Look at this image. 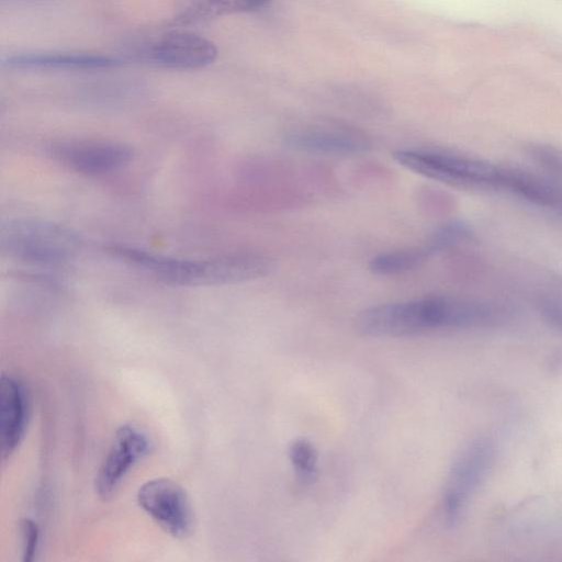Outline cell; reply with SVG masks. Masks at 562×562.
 Segmentation results:
<instances>
[{
	"label": "cell",
	"instance_id": "7",
	"mask_svg": "<svg viewBox=\"0 0 562 562\" xmlns=\"http://www.w3.org/2000/svg\"><path fill=\"white\" fill-rule=\"evenodd\" d=\"M137 502L166 532L187 537L192 529L193 513L186 491L170 479L147 481L137 492Z\"/></svg>",
	"mask_w": 562,
	"mask_h": 562
},
{
	"label": "cell",
	"instance_id": "11",
	"mask_svg": "<svg viewBox=\"0 0 562 562\" xmlns=\"http://www.w3.org/2000/svg\"><path fill=\"white\" fill-rule=\"evenodd\" d=\"M31 413V398L25 384L16 376L2 375L0 381V440L5 460L20 446Z\"/></svg>",
	"mask_w": 562,
	"mask_h": 562
},
{
	"label": "cell",
	"instance_id": "10",
	"mask_svg": "<svg viewBox=\"0 0 562 562\" xmlns=\"http://www.w3.org/2000/svg\"><path fill=\"white\" fill-rule=\"evenodd\" d=\"M52 156L77 172L103 175L125 166L131 159L132 149L119 143L109 142H66L52 146Z\"/></svg>",
	"mask_w": 562,
	"mask_h": 562
},
{
	"label": "cell",
	"instance_id": "4",
	"mask_svg": "<svg viewBox=\"0 0 562 562\" xmlns=\"http://www.w3.org/2000/svg\"><path fill=\"white\" fill-rule=\"evenodd\" d=\"M81 239L71 229L52 222L14 218L2 223L0 247L10 257L36 263H59L74 258Z\"/></svg>",
	"mask_w": 562,
	"mask_h": 562
},
{
	"label": "cell",
	"instance_id": "6",
	"mask_svg": "<svg viewBox=\"0 0 562 562\" xmlns=\"http://www.w3.org/2000/svg\"><path fill=\"white\" fill-rule=\"evenodd\" d=\"M492 457V446L481 439L467 445L456 457L442 492L441 507L447 525L458 524L463 516L488 472Z\"/></svg>",
	"mask_w": 562,
	"mask_h": 562
},
{
	"label": "cell",
	"instance_id": "5",
	"mask_svg": "<svg viewBox=\"0 0 562 562\" xmlns=\"http://www.w3.org/2000/svg\"><path fill=\"white\" fill-rule=\"evenodd\" d=\"M128 61L169 69H200L211 65L217 49L213 42L193 32L170 30L128 44L122 55Z\"/></svg>",
	"mask_w": 562,
	"mask_h": 562
},
{
	"label": "cell",
	"instance_id": "13",
	"mask_svg": "<svg viewBox=\"0 0 562 562\" xmlns=\"http://www.w3.org/2000/svg\"><path fill=\"white\" fill-rule=\"evenodd\" d=\"M435 255L437 252L426 239L418 246L381 252L371 258L368 267L376 276H396L422 266Z\"/></svg>",
	"mask_w": 562,
	"mask_h": 562
},
{
	"label": "cell",
	"instance_id": "16",
	"mask_svg": "<svg viewBox=\"0 0 562 562\" xmlns=\"http://www.w3.org/2000/svg\"><path fill=\"white\" fill-rule=\"evenodd\" d=\"M530 155L548 173L562 180V150L552 146L536 145Z\"/></svg>",
	"mask_w": 562,
	"mask_h": 562
},
{
	"label": "cell",
	"instance_id": "12",
	"mask_svg": "<svg viewBox=\"0 0 562 562\" xmlns=\"http://www.w3.org/2000/svg\"><path fill=\"white\" fill-rule=\"evenodd\" d=\"M9 70L108 69L125 64L120 56L74 52H20L1 56Z\"/></svg>",
	"mask_w": 562,
	"mask_h": 562
},
{
	"label": "cell",
	"instance_id": "14",
	"mask_svg": "<svg viewBox=\"0 0 562 562\" xmlns=\"http://www.w3.org/2000/svg\"><path fill=\"white\" fill-rule=\"evenodd\" d=\"M289 459L297 480L303 484L314 482L318 474V453L307 439H295L289 447Z\"/></svg>",
	"mask_w": 562,
	"mask_h": 562
},
{
	"label": "cell",
	"instance_id": "17",
	"mask_svg": "<svg viewBox=\"0 0 562 562\" xmlns=\"http://www.w3.org/2000/svg\"><path fill=\"white\" fill-rule=\"evenodd\" d=\"M20 527L23 540V561L30 562L34 560L37 552L40 530L37 525L29 518L23 519Z\"/></svg>",
	"mask_w": 562,
	"mask_h": 562
},
{
	"label": "cell",
	"instance_id": "15",
	"mask_svg": "<svg viewBox=\"0 0 562 562\" xmlns=\"http://www.w3.org/2000/svg\"><path fill=\"white\" fill-rule=\"evenodd\" d=\"M221 15L220 0H175L172 23L189 26Z\"/></svg>",
	"mask_w": 562,
	"mask_h": 562
},
{
	"label": "cell",
	"instance_id": "1",
	"mask_svg": "<svg viewBox=\"0 0 562 562\" xmlns=\"http://www.w3.org/2000/svg\"><path fill=\"white\" fill-rule=\"evenodd\" d=\"M502 316L501 308L493 304L430 295L368 307L357 316L356 327L371 337H411L485 326Z\"/></svg>",
	"mask_w": 562,
	"mask_h": 562
},
{
	"label": "cell",
	"instance_id": "18",
	"mask_svg": "<svg viewBox=\"0 0 562 562\" xmlns=\"http://www.w3.org/2000/svg\"><path fill=\"white\" fill-rule=\"evenodd\" d=\"M46 0H1V2H9V3H27V2H42Z\"/></svg>",
	"mask_w": 562,
	"mask_h": 562
},
{
	"label": "cell",
	"instance_id": "9",
	"mask_svg": "<svg viewBox=\"0 0 562 562\" xmlns=\"http://www.w3.org/2000/svg\"><path fill=\"white\" fill-rule=\"evenodd\" d=\"M151 450V441L138 427L126 424L115 432L95 476V491L102 499L110 498L128 471Z\"/></svg>",
	"mask_w": 562,
	"mask_h": 562
},
{
	"label": "cell",
	"instance_id": "8",
	"mask_svg": "<svg viewBox=\"0 0 562 562\" xmlns=\"http://www.w3.org/2000/svg\"><path fill=\"white\" fill-rule=\"evenodd\" d=\"M288 147L318 155H360L368 153L372 140L362 131L338 124H306L284 134Z\"/></svg>",
	"mask_w": 562,
	"mask_h": 562
},
{
	"label": "cell",
	"instance_id": "2",
	"mask_svg": "<svg viewBox=\"0 0 562 562\" xmlns=\"http://www.w3.org/2000/svg\"><path fill=\"white\" fill-rule=\"evenodd\" d=\"M113 256L150 271L160 281L173 285H215L249 281L273 269L266 255L239 251L201 259L171 258L142 249L113 245Z\"/></svg>",
	"mask_w": 562,
	"mask_h": 562
},
{
	"label": "cell",
	"instance_id": "3",
	"mask_svg": "<svg viewBox=\"0 0 562 562\" xmlns=\"http://www.w3.org/2000/svg\"><path fill=\"white\" fill-rule=\"evenodd\" d=\"M404 168L437 182L468 190L518 196L525 169L475 156L429 148H401L393 153Z\"/></svg>",
	"mask_w": 562,
	"mask_h": 562
}]
</instances>
